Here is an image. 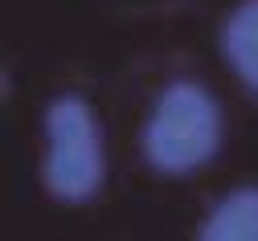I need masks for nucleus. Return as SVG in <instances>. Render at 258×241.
I'll list each match as a JSON object with an SVG mask.
<instances>
[{
    "label": "nucleus",
    "mask_w": 258,
    "mask_h": 241,
    "mask_svg": "<svg viewBox=\"0 0 258 241\" xmlns=\"http://www.w3.org/2000/svg\"><path fill=\"white\" fill-rule=\"evenodd\" d=\"M221 135L225 123L217 98L201 82L176 78L156 94L140 131V151L160 176H192L217 155Z\"/></svg>",
    "instance_id": "f257e3e1"
},
{
    "label": "nucleus",
    "mask_w": 258,
    "mask_h": 241,
    "mask_svg": "<svg viewBox=\"0 0 258 241\" xmlns=\"http://www.w3.org/2000/svg\"><path fill=\"white\" fill-rule=\"evenodd\" d=\"M107 180L103 123L82 94H57L41 115V188L57 204H86Z\"/></svg>",
    "instance_id": "f03ea898"
},
{
    "label": "nucleus",
    "mask_w": 258,
    "mask_h": 241,
    "mask_svg": "<svg viewBox=\"0 0 258 241\" xmlns=\"http://www.w3.org/2000/svg\"><path fill=\"white\" fill-rule=\"evenodd\" d=\"M197 237L201 241H258V184H238L221 200H213L197 225Z\"/></svg>",
    "instance_id": "7ed1b4c3"
},
{
    "label": "nucleus",
    "mask_w": 258,
    "mask_h": 241,
    "mask_svg": "<svg viewBox=\"0 0 258 241\" xmlns=\"http://www.w3.org/2000/svg\"><path fill=\"white\" fill-rule=\"evenodd\" d=\"M221 57L234 78L258 94V0H238L221 21Z\"/></svg>",
    "instance_id": "20e7f679"
}]
</instances>
